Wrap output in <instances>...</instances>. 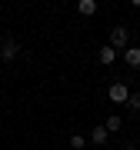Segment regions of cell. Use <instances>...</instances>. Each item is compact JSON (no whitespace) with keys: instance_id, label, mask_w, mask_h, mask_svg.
Listing matches in <instances>:
<instances>
[{"instance_id":"cell-9","label":"cell","mask_w":140,"mask_h":150,"mask_svg":"<svg viewBox=\"0 0 140 150\" xmlns=\"http://www.w3.org/2000/svg\"><path fill=\"white\" fill-rule=\"evenodd\" d=\"M70 147H74V150H83V147H87V137H80V134H70Z\"/></svg>"},{"instance_id":"cell-4","label":"cell","mask_w":140,"mask_h":150,"mask_svg":"<svg viewBox=\"0 0 140 150\" xmlns=\"http://www.w3.org/2000/svg\"><path fill=\"white\" fill-rule=\"evenodd\" d=\"M124 64H127L130 70L140 67V47H127V50H124Z\"/></svg>"},{"instance_id":"cell-10","label":"cell","mask_w":140,"mask_h":150,"mask_svg":"<svg viewBox=\"0 0 140 150\" xmlns=\"http://www.w3.org/2000/svg\"><path fill=\"white\" fill-rule=\"evenodd\" d=\"M127 107H130V110H134V113L140 110V93H130V100H127Z\"/></svg>"},{"instance_id":"cell-5","label":"cell","mask_w":140,"mask_h":150,"mask_svg":"<svg viewBox=\"0 0 140 150\" xmlns=\"http://www.w3.org/2000/svg\"><path fill=\"white\" fill-rule=\"evenodd\" d=\"M97 60H100V64H103V67H110V64H113V60H117V50H113V47H110V43H107V47H100V50H97Z\"/></svg>"},{"instance_id":"cell-2","label":"cell","mask_w":140,"mask_h":150,"mask_svg":"<svg viewBox=\"0 0 140 150\" xmlns=\"http://www.w3.org/2000/svg\"><path fill=\"white\" fill-rule=\"evenodd\" d=\"M107 97H110L113 103H127V100H130V87H127L124 80H113L110 90H107Z\"/></svg>"},{"instance_id":"cell-1","label":"cell","mask_w":140,"mask_h":150,"mask_svg":"<svg viewBox=\"0 0 140 150\" xmlns=\"http://www.w3.org/2000/svg\"><path fill=\"white\" fill-rule=\"evenodd\" d=\"M110 47L117 50V54H124V50L130 47V30L127 27H113L110 30Z\"/></svg>"},{"instance_id":"cell-6","label":"cell","mask_w":140,"mask_h":150,"mask_svg":"<svg viewBox=\"0 0 140 150\" xmlns=\"http://www.w3.org/2000/svg\"><path fill=\"white\" fill-rule=\"evenodd\" d=\"M107 137H110V134H107V127H93V130H90V137H87V140L100 147V144H107Z\"/></svg>"},{"instance_id":"cell-3","label":"cell","mask_w":140,"mask_h":150,"mask_svg":"<svg viewBox=\"0 0 140 150\" xmlns=\"http://www.w3.org/2000/svg\"><path fill=\"white\" fill-rule=\"evenodd\" d=\"M17 54H20V43H17L13 37H4V43H0V57H4V60H17Z\"/></svg>"},{"instance_id":"cell-7","label":"cell","mask_w":140,"mask_h":150,"mask_svg":"<svg viewBox=\"0 0 140 150\" xmlns=\"http://www.w3.org/2000/svg\"><path fill=\"white\" fill-rule=\"evenodd\" d=\"M103 127H107V134H117V130L124 127V117H120V113H110V117H107V123H103Z\"/></svg>"},{"instance_id":"cell-8","label":"cell","mask_w":140,"mask_h":150,"mask_svg":"<svg viewBox=\"0 0 140 150\" xmlns=\"http://www.w3.org/2000/svg\"><path fill=\"white\" fill-rule=\"evenodd\" d=\"M77 10H80L83 17H93V13H97V0H80V4H77Z\"/></svg>"}]
</instances>
